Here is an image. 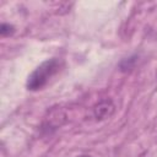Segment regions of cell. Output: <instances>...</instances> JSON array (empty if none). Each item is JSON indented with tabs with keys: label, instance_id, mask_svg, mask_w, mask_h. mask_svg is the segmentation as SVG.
<instances>
[{
	"label": "cell",
	"instance_id": "1",
	"mask_svg": "<svg viewBox=\"0 0 157 157\" xmlns=\"http://www.w3.org/2000/svg\"><path fill=\"white\" fill-rule=\"evenodd\" d=\"M63 61L58 58H52L45 61H43L39 66H37L31 75L27 78V88L29 91H39L44 86L48 85V82L60 72L63 69Z\"/></svg>",
	"mask_w": 157,
	"mask_h": 157
},
{
	"label": "cell",
	"instance_id": "4",
	"mask_svg": "<svg viewBox=\"0 0 157 157\" xmlns=\"http://www.w3.org/2000/svg\"><path fill=\"white\" fill-rule=\"evenodd\" d=\"M80 157H90V156H80Z\"/></svg>",
	"mask_w": 157,
	"mask_h": 157
},
{
	"label": "cell",
	"instance_id": "3",
	"mask_svg": "<svg viewBox=\"0 0 157 157\" xmlns=\"http://www.w3.org/2000/svg\"><path fill=\"white\" fill-rule=\"evenodd\" d=\"M13 32H15V27H13L12 25L1 23V27H0V34H1V37H9V36H11Z\"/></svg>",
	"mask_w": 157,
	"mask_h": 157
},
{
	"label": "cell",
	"instance_id": "2",
	"mask_svg": "<svg viewBox=\"0 0 157 157\" xmlns=\"http://www.w3.org/2000/svg\"><path fill=\"white\" fill-rule=\"evenodd\" d=\"M115 110V105L114 103L112 102V99H102L99 101L97 104L93 105L92 108V114H93V118L98 121L101 120H104V119H108L113 115Z\"/></svg>",
	"mask_w": 157,
	"mask_h": 157
}]
</instances>
